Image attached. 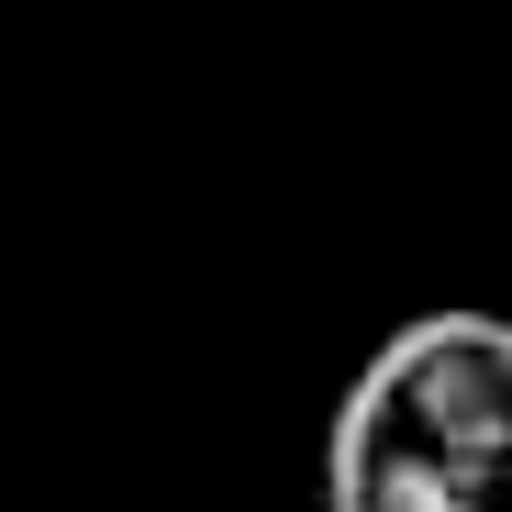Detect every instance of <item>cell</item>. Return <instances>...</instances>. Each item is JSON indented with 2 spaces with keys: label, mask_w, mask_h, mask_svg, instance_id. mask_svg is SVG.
Wrapping results in <instances>:
<instances>
[{
  "label": "cell",
  "mask_w": 512,
  "mask_h": 512,
  "mask_svg": "<svg viewBox=\"0 0 512 512\" xmlns=\"http://www.w3.org/2000/svg\"><path fill=\"white\" fill-rule=\"evenodd\" d=\"M323 512H512V323L412 312L334 401Z\"/></svg>",
  "instance_id": "6da1fadb"
}]
</instances>
